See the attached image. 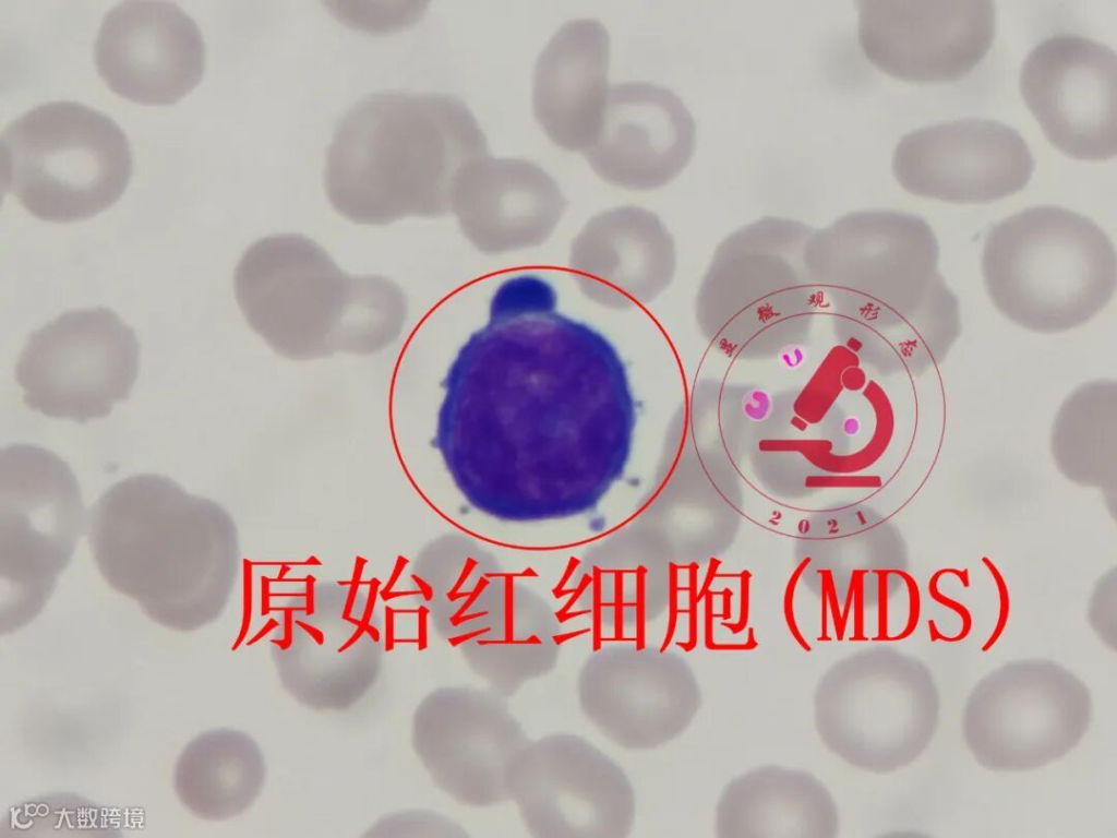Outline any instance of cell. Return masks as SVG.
Here are the masks:
<instances>
[{
    "label": "cell",
    "mask_w": 1117,
    "mask_h": 838,
    "mask_svg": "<svg viewBox=\"0 0 1117 838\" xmlns=\"http://www.w3.org/2000/svg\"><path fill=\"white\" fill-rule=\"evenodd\" d=\"M443 387L435 442L446 460L532 465L536 500L539 470L544 494L551 468L560 490L558 464L566 476L564 464L580 475L591 463L616 475L629 454L636 415L625 364L601 333L557 311L554 288L537 275L500 285Z\"/></svg>",
    "instance_id": "1"
},
{
    "label": "cell",
    "mask_w": 1117,
    "mask_h": 838,
    "mask_svg": "<svg viewBox=\"0 0 1117 838\" xmlns=\"http://www.w3.org/2000/svg\"><path fill=\"white\" fill-rule=\"evenodd\" d=\"M88 538L103 578L161 626L199 630L229 601L236 525L218 503L168 477L142 474L111 486L92 508Z\"/></svg>",
    "instance_id": "2"
},
{
    "label": "cell",
    "mask_w": 1117,
    "mask_h": 838,
    "mask_svg": "<svg viewBox=\"0 0 1117 838\" xmlns=\"http://www.w3.org/2000/svg\"><path fill=\"white\" fill-rule=\"evenodd\" d=\"M488 142L467 105L440 93L384 91L340 119L326 154L333 207L358 224L452 212L456 184Z\"/></svg>",
    "instance_id": "3"
},
{
    "label": "cell",
    "mask_w": 1117,
    "mask_h": 838,
    "mask_svg": "<svg viewBox=\"0 0 1117 838\" xmlns=\"http://www.w3.org/2000/svg\"><path fill=\"white\" fill-rule=\"evenodd\" d=\"M235 291L256 333L297 359L336 351L332 333L340 350L332 324L348 351V343L350 352L376 351L396 338L405 319L404 296L393 283L345 276L317 243L299 235L252 244L236 268Z\"/></svg>",
    "instance_id": "4"
},
{
    "label": "cell",
    "mask_w": 1117,
    "mask_h": 838,
    "mask_svg": "<svg viewBox=\"0 0 1117 838\" xmlns=\"http://www.w3.org/2000/svg\"><path fill=\"white\" fill-rule=\"evenodd\" d=\"M806 262L838 340L866 367L944 280L933 228L902 211L852 212L814 229Z\"/></svg>",
    "instance_id": "5"
},
{
    "label": "cell",
    "mask_w": 1117,
    "mask_h": 838,
    "mask_svg": "<svg viewBox=\"0 0 1117 838\" xmlns=\"http://www.w3.org/2000/svg\"><path fill=\"white\" fill-rule=\"evenodd\" d=\"M982 275L997 310L1036 333H1061L1090 321L1117 286L1116 249L1091 218L1037 205L993 226Z\"/></svg>",
    "instance_id": "6"
},
{
    "label": "cell",
    "mask_w": 1117,
    "mask_h": 838,
    "mask_svg": "<svg viewBox=\"0 0 1117 838\" xmlns=\"http://www.w3.org/2000/svg\"><path fill=\"white\" fill-rule=\"evenodd\" d=\"M813 231L767 216L719 243L695 300L698 328L714 349L737 360H768L808 338L817 295L806 262Z\"/></svg>",
    "instance_id": "7"
},
{
    "label": "cell",
    "mask_w": 1117,
    "mask_h": 838,
    "mask_svg": "<svg viewBox=\"0 0 1117 838\" xmlns=\"http://www.w3.org/2000/svg\"><path fill=\"white\" fill-rule=\"evenodd\" d=\"M813 706L817 734L832 754L884 775L925 752L938 728L941 702L922 659L875 646L829 667L816 684Z\"/></svg>",
    "instance_id": "8"
},
{
    "label": "cell",
    "mask_w": 1117,
    "mask_h": 838,
    "mask_svg": "<svg viewBox=\"0 0 1117 838\" xmlns=\"http://www.w3.org/2000/svg\"><path fill=\"white\" fill-rule=\"evenodd\" d=\"M2 189L32 215L74 223L113 205L132 175L128 139L106 115L51 101L11 122L0 137Z\"/></svg>",
    "instance_id": "9"
},
{
    "label": "cell",
    "mask_w": 1117,
    "mask_h": 838,
    "mask_svg": "<svg viewBox=\"0 0 1117 838\" xmlns=\"http://www.w3.org/2000/svg\"><path fill=\"white\" fill-rule=\"evenodd\" d=\"M77 479L57 454L32 444L0 452V631L31 623L53 594L86 530Z\"/></svg>",
    "instance_id": "10"
},
{
    "label": "cell",
    "mask_w": 1117,
    "mask_h": 838,
    "mask_svg": "<svg viewBox=\"0 0 1117 838\" xmlns=\"http://www.w3.org/2000/svg\"><path fill=\"white\" fill-rule=\"evenodd\" d=\"M1092 696L1073 672L1046 658L1009 661L969 694L962 737L974 759L996 773H1025L1073 750L1090 728Z\"/></svg>",
    "instance_id": "11"
},
{
    "label": "cell",
    "mask_w": 1117,
    "mask_h": 838,
    "mask_svg": "<svg viewBox=\"0 0 1117 838\" xmlns=\"http://www.w3.org/2000/svg\"><path fill=\"white\" fill-rule=\"evenodd\" d=\"M373 603L357 585L314 588L302 606L289 610L271 639V657L284 690L303 707L343 713L359 704L377 683L385 643Z\"/></svg>",
    "instance_id": "12"
},
{
    "label": "cell",
    "mask_w": 1117,
    "mask_h": 838,
    "mask_svg": "<svg viewBox=\"0 0 1117 838\" xmlns=\"http://www.w3.org/2000/svg\"><path fill=\"white\" fill-rule=\"evenodd\" d=\"M139 357L134 330L115 311L70 310L31 334L14 375L31 409L86 423L129 398Z\"/></svg>",
    "instance_id": "13"
},
{
    "label": "cell",
    "mask_w": 1117,
    "mask_h": 838,
    "mask_svg": "<svg viewBox=\"0 0 1117 838\" xmlns=\"http://www.w3.org/2000/svg\"><path fill=\"white\" fill-rule=\"evenodd\" d=\"M507 791L537 838H623L635 824L627 774L578 734L529 739L509 765Z\"/></svg>",
    "instance_id": "14"
},
{
    "label": "cell",
    "mask_w": 1117,
    "mask_h": 838,
    "mask_svg": "<svg viewBox=\"0 0 1117 838\" xmlns=\"http://www.w3.org/2000/svg\"><path fill=\"white\" fill-rule=\"evenodd\" d=\"M410 740L436 788L461 805L487 809L509 801L507 771L529 739L506 697L448 685L417 705Z\"/></svg>",
    "instance_id": "15"
},
{
    "label": "cell",
    "mask_w": 1117,
    "mask_h": 838,
    "mask_svg": "<svg viewBox=\"0 0 1117 838\" xmlns=\"http://www.w3.org/2000/svg\"><path fill=\"white\" fill-rule=\"evenodd\" d=\"M579 708L606 740L649 751L680 737L702 696L688 661L654 647L612 645L592 653L577 678Z\"/></svg>",
    "instance_id": "16"
},
{
    "label": "cell",
    "mask_w": 1117,
    "mask_h": 838,
    "mask_svg": "<svg viewBox=\"0 0 1117 838\" xmlns=\"http://www.w3.org/2000/svg\"><path fill=\"white\" fill-rule=\"evenodd\" d=\"M1020 92L1047 140L1070 157L1107 160L1117 153V57L1079 35H1056L1023 61Z\"/></svg>",
    "instance_id": "17"
},
{
    "label": "cell",
    "mask_w": 1117,
    "mask_h": 838,
    "mask_svg": "<svg viewBox=\"0 0 1117 838\" xmlns=\"http://www.w3.org/2000/svg\"><path fill=\"white\" fill-rule=\"evenodd\" d=\"M858 41L880 71L912 83H949L986 56L996 33L990 0H861Z\"/></svg>",
    "instance_id": "18"
},
{
    "label": "cell",
    "mask_w": 1117,
    "mask_h": 838,
    "mask_svg": "<svg viewBox=\"0 0 1117 838\" xmlns=\"http://www.w3.org/2000/svg\"><path fill=\"white\" fill-rule=\"evenodd\" d=\"M1030 147L1013 128L985 118L922 127L901 137L892 172L908 192L983 204L1023 190L1034 171Z\"/></svg>",
    "instance_id": "19"
},
{
    "label": "cell",
    "mask_w": 1117,
    "mask_h": 838,
    "mask_svg": "<svg viewBox=\"0 0 1117 838\" xmlns=\"http://www.w3.org/2000/svg\"><path fill=\"white\" fill-rule=\"evenodd\" d=\"M99 75L119 96L172 105L205 71V44L195 22L168 1H124L105 16L94 46Z\"/></svg>",
    "instance_id": "20"
},
{
    "label": "cell",
    "mask_w": 1117,
    "mask_h": 838,
    "mask_svg": "<svg viewBox=\"0 0 1117 838\" xmlns=\"http://www.w3.org/2000/svg\"><path fill=\"white\" fill-rule=\"evenodd\" d=\"M696 145L695 121L678 96L648 82L610 86L598 134L582 154L610 184L653 190L674 179Z\"/></svg>",
    "instance_id": "21"
},
{
    "label": "cell",
    "mask_w": 1117,
    "mask_h": 838,
    "mask_svg": "<svg viewBox=\"0 0 1117 838\" xmlns=\"http://www.w3.org/2000/svg\"><path fill=\"white\" fill-rule=\"evenodd\" d=\"M560 625L532 591L493 576L455 621L448 641L489 689L508 697L557 665Z\"/></svg>",
    "instance_id": "22"
},
{
    "label": "cell",
    "mask_w": 1117,
    "mask_h": 838,
    "mask_svg": "<svg viewBox=\"0 0 1117 838\" xmlns=\"http://www.w3.org/2000/svg\"><path fill=\"white\" fill-rule=\"evenodd\" d=\"M569 266L589 299L630 309L652 301L671 284L675 243L657 214L620 206L589 219L572 242Z\"/></svg>",
    "instance_id": "23"
},
{
    "label": "cell",
    "mask_w": 1117,
    "mask_h": 838,
    "mask_svg": "<svg viewBox=\"0 0 1117 838\" xmlns=\"http://www.w3.org/2000/svg\"><path fill=\"white\" fill-rule=\"evenodd\" d=\"M566 205L557 182L537 164L488 155L460 176L452 212L478 250L499 254L544 242Z\"/></svg>",
    "instance_id": "24"
},
{
    "label": "cell",
    "mask_w": 1117,
    "mask_h": 838,
    "mask_svg": "<svg viewBox=\"0 0 1117 838\" xmlns=\"http://www.w3.org/2000/svg\"><path fill=\"white\" fill-rule=\"evenodd\" d=\"M609 62V33L593 19L565 23L538 57L533 113L555 145L584 153L593 143L610 91Z\"/></svg>",
    "instance_id": "25"
},
{
    "label": "cell",
    "mask_w": 1117,
    "mask_h": 838,
    "mask_svg": "<svg viewBox=\"0 0 1117 838\" xmlns=\"http://www.w3.org/2000/svg\"><path fill=\"white\" fill-rule=\"evenodd\" d=\"M837 803L815 775L764 765L732 778L720 793L713 830L718 838H834Z\"/></svg>",
    "instance_id": "26"
},
{
    "label": "cell",
    "mask_w": 1117,
    "mask_h": 838,
    "mask_svg": "<svg viewBox=\"0 0 1117 838\" xmlns=\"http://www.w3.org/2000/svg\"><path fill=\"white\" fill-rule=\"evenodd\" d=\"M266 777L265 756L255 739L239 729L216 728L184 746L175 765L173 788L190 814L220 822L248 811Z\"/></svg>",
    "instance_id": "27"
},
{
    "label": "cell",
    "mask_w": 1117,
    "mask_h": 838,
    "mask_svg": "<svg viewBox=\"0 0 1117 838\" xmlns=\"http://www.w3.org/2000/svg\"><path fill=\"white\" fill-rule=\"evenodd\" d=\"M367 838H467L456 821L431 810L411 809L385 814L362 835Z\"/></svg>",
    "instance_id": "28"
}]
</instances>
